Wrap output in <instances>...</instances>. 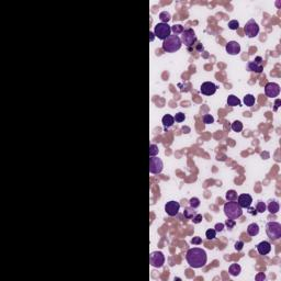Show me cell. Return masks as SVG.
I'll return each instance as SVG.
<instances>
[{"mask_svg":"<svg viewBox=\"0 0 281 281\" xmlns=\"http://www.w3.org/2000/svg\"><path fill=\"white\" fill-rule=\"evenodd\" d=\"M254 63H256V64H259V65H261V62H262V58L260 57V56H257L256 58H255V60H253Z\"/></svg>","mask_w":281,"mask_h":281,"instance_id":"obj_42","label":"cell"},{"mask_svg":"<svg viewBox=\"0 0 281 281\" xmlns=\"http://www.w3.org/2000/svg\"><path fill=\"white\" fill-rule=\"evenodd\" d=\"M201 243H202V240L199 236H196V237H193L191 240V244H193V245H200Z\"/></svg>","mask_w":281,"mask_h":281,"instance_id":"obj_37","label":"cell"},{"mask_svg":"<svg viewBox=\"0 0 281 281\" xmlns=\"http://www.w3.org/2000/svg\"><path fill=\"white\" fill-rule=\"evenodd\" d=\"M231 128H232V130L234 132H240L243 130V123L240 122V121H234L232 123Z\"/></svg>","mask_w":281,"mask_h":281,"instance_id":"obj_26","label":"cell"},{"mask_svg":"<svg viewBox=\"0 0 281 281\" xmlns=\"http://www.w3.org/2000/svg\"><path fill=\"white\" fill-rule=\"evenodd\" d=\"M266 233L271 240H278L281 237V225L278 222H268L266 225Z\"/></svg>","mask_w":281,"mask_h":281,"instance_id":"obj_4","label":"cell"},{"mask_svg":"<svg viewBox=\"0 0 281 281\" xmlns=\"http://www.w3.org/2000/svg\"><path fill=\"white\" fill-rule=\"evenodd\" d=\"M226 52L231 55H237L240 52V45L236 41H229L225 46Z\"/></svg>","mask_w":281,"mask_h":281,"instance_id":"obj_14","label":"cell"},{"mask_svg":"<svg viewBox=\"0 0 281 281\" xmlns=\"http://www.w3.org/2000/svg\"><path fill=\"white\" fill-rule=\"evenodd\" d=\"M216 89H218V87H216L213 82H210V81H207V82H203L201 85V87H200V91H201L202 95H212L215 93Z\"/></svg>","mask_w":281,"mask_h":281,"instance_id":"obj_12","label":"cell"},{"mask_svg":"<svg viewBox=\"0 0 281 281\" xmlns=\"http://www.w3.org/2000/svg\"><path fill=\"white\" fill-rule=\"evenodd\" d=\"M248 210H249V211H248L249 214H251V215H256L257 213H258V212L256 211V209H254V207H248Z\"/></svg>","mask_w":281,"mask_h":281,"instance_id":"obj_41","label":"cell"},{"mask_svg":"<svg viewBox=\"0 0 281 281\" xmlns=\"http://www.w3.org/2000/svg\"><path fill=\"white\" fill-rule=\"evenodd\" d=\"M183 27L181 24H175V25H172L171 27V31L174 32V34L175 35H178V34H181V33L183 32Z\"/></svg>","mask_w":281,"mask_h":281,"instance_id":"obj_27","label":"cell"},{"mask_svg":"<svg viewBox=\"0 0 281 281\" xmlns=\"http://www.w3.org/2000/svg\"><path fill=\"white\" fill-rule=\"evenodd\" d=\"M227 104H229V106H238L240 104V100L236 97V95H229V98H227Z\"/></svg>","mask_w":281,"mask_h":281,"instance_id":"obj_20","label":"cell"},{"mask_svg":"<svg viewBox=\"0 0 281 281\" xmlns=\"http://www.w3.org/2000/svg\"><path fill=\"white\" fill-rule=\"evenodd\" d=\"M181 38L178 35H169L163 42V49L167 53H174L181 47Z\"/></svg>","mask_w":281,"mask_h":281,"instance_id":"obj_3","label":"cell"},{"mask_svg":"<svg viewBox=\"0 0 281 281\" xmlns=\"http://www.w3.org/2000/svg\"><path fill=\"white\" fill-rule=\"evenodd\" d=\"M205 237H207V240H214V238L216 237V231L214 229H207V232H205Z\"/></svg>","mask_w":281,"mask_h":281,"instance_id":"obj_28","label":"cell"},{"mask_svg":"<svg viewBox=\"0 0 281 281\" xmlns=\"http://www.w3.org/2000/svg\"><path fill=\"white\" fill-rule=\"evenodd\" d=\"M174 119H175L176 122L178 123H181L185 121V119H186V115H185V113H182V112H178L177 114L174 117Z\"/></svg>","mask_w":281,"mask_h":281,"instance_id":"obj_33","label":"cell"},{"mask_svg":"<svg viewBox=\"0 0 281 281\" xmlns=\"http://www.w3.org/2000/svg\"><path fill=\"white\" fill-rule=\"evenodd\" d=\"M182 131H183V133H189L190 128H182Z\"/></svg>","mask_w":281,"mask_h":281,"instance_id":"obj_45","label":"cell"},{"mask_svg":"<svg viewBox=\"0 0 281 281\" xmlns=\"http://www.w3.org/2000/svg\"><path fill=\"white\" fill-rule=\"evenodd\" d=\"M279 203L277 201H270L269 202V204H268V211L271 213V214H276L277 212L279 211Z\"/></svg>","mask_w":281,"mask_h":281,"instance_id":"obj_21","label":"cell"},{"mask_svg":"<svg viewBox=\"0 0 281 281\" xmlns=\"http://www.w3.org/2000/svg\"><path fill=\"white\" fill-rule=\"evenodd\" d=\"M224 229V224L223 223H218L215 225V227H214V229H215L216 232H222Z\"/></svg>","mask_w":281,"mask_h":281,"instance_id":"obj_39","label":"cell"},{"mask_svg":"<svg viewBox=\"0 0 281 281\" xmlns=\"http://www.w3.org/2000/svg\"><path fill=\"white\" fill-rule=\"evenodd\" d=\"M247 233H248L249 236H256V235H258V233H259V226H258V224H256V223L249 224L248 227H247Z\"/></svg>","mask_w":281,"mask_h":281,"instance_id":"obj_18","label":"cell"},{"mask_svg":"<svg viewBox=\"0 0 281 281\" xmlns=\"http://www.w3.org/2000/svg\"><path fill=\"white\" fill-rule=\"evenodd\" d=\"M240 270H242V268H240V266L238 265V264H232V265L229 266V272L231 276H238L240 272Z\"/></svg>","mask_w":281,"mask_h":281,"instance_id":"obj_19","label":"cell"},{"mask_svg":"<svg viewBox=\"0 0 281 281\" xmlns=\"http://www.w3.org/2000/svg\"><path fill=\"white\" fill-rule=\"evenodd\" d=\"M265 93L269 98L278 97L279 93H280V86L276 82H268L265 86Z\"/></svg>","mask_w":281,"mask_h":281,"instance_id":"obj_10","label":"cell"},{"mask_svg":"<svg viewBox=\"0 0 281 281\" xmlns=\"http://www.w3.org/2000/svg\"><path fill=\"white\" fill-rule=\"evenodd\" d=\"M189 204H190L191 207L196 209V207H200V200L198 199V198H191V199L189 200Z\"/></svg>","mask_w":281,"mask_h":281,"instance_id":"obj_31","label":"cell"},{"mask_svg":"<svg viewBox=\"0 0 281 281\" xmlns=\"http://www.w3.org/2000/svg\"><path fill=\"white\" fill-rule=\"evenodd\" d=\"M255 101H256V99L253 95H246L244 97V103L247 106H253L255 104Z\"/></svg>","mask_w":281,"mask_h":281,"instance_id":"obj_23","label":"cell"},{"mask_svg":"<svg viewBox=\"0 0 281 281\" xmlns=\"http://www.w3.org/2000/svg\"><path fill=\"white\" fill-rule=\"evenodd\" d=\"M159 150H158V146L155 144H152L150 146V157H154V156H156L157 154H158Z\"/></svg>","mask_w":281,"mask_h":281,"instance_id":"obj_30","label":"cell"},{"mask_svg":"<svg viewBox=\"0 0 281 281\" xmlns=\"http://www.w3.org/2000/svg\"><path fill=\"white\" fill-rule=\"evenodd\" d=\"M225 225H226L229 229H233V227L236 225V222H235L234 220H232V218H229V220H226V222H225Z\"/></svg>","mask_w":281,"mask_h":281,"instance_id":"obj_35","label":"cell"},{"mask_svg":"<svg viewBox=\"0 0 281 281\" xmlns=\"http://www.w3.org/2000/svg\"><path fill=\"white\" fill-rule=\"evenodd\" d=\"M170 32H171V27L168 25V23H157L154 30V34L163 41L170 35Z\"/></svg>","mask_w":281,"mask_h":281,"instance_id":"obj_5","label":"cell"},{"mask_svg":"<svg viewBox=\"0 0 281 281\" xmlns=\"http://www.w3.org/2000/svg\"><path fill=\"white\" fill-rule=\"evenodd\" d=\"M224 213L229 218L232 220H236V218H240L243 214V209L238 205L236 201H227L224 204Z\"/></svg>","mask_w":281,"mask_h":281,"instance_id":"obj_2","label":"cell"},{"mask_svg":"<svg viewBox=\"0 0 281 281\" xmlns=\"http://www.w3.org/2000/svg\"><path fill=\"white\" fill-rule=\"evenodd\" d=\"M247 67H248V70L254 71V73H257V74H260V73H262V70H264L262 65L256 64V63H254V62H249Z\"/></svg>","mask_w":281,"mask_h":281,"instance_id":"obj_17","label":"cell"},{"mask_svg":"<svg viewBox=\"0 0 281 281\" xmlns=\"http://www.w3.org/2000/svg\"><path fill=\"white\" fill-rule=\"evenodd\" d=\"M150 264L155 268H160L165 264V256L161 251H154L150 255Z\"/></svg>","mask_w":281,"mask_h":281,"instance_id":"obj_8","label":"cell"},{"mask_svg":"<svg viewBox=\"0 0 281 281\" xmlns=\"http://www.w3.org/2000/svg\"><path fill=\"white\" fill-rule=\"evenodd\" d=\"M196 51H199V52H202V51H203V46H202V44H196Z\"/></svg>","mask_w":281,"mask_h":281,"instance_id":"obj_43","label":"cell"},{"mask_svg":"<svg viewBox=\"0 0 281 281\" xmlns=\"http://www.w3.org/2000/svg\"><path fill=\"white\" fill-rule=\"evenodd\" d=\"M181 42H182L185 45H186L188 49H190L191 46H193L194 44L196 43V33L192 29H186L183 30V32L181 33Z\"/></svg>","mask_w":281,"mask_h":281,"instance_id":"obj_6","label":"cell"},{"mask_svg":"<svg viewBox=\"0 0 281 281\" xmlns=\"http://www.w3.org/2000/svg\"><path fill=\"white\" fill-rule=\"evenodd\" d=\"M174 123H175V119H174L172 115H170V114L164 115V117H163V125H164L165 130L171 128V126L174 125Z\"/></svg>","mask_w":281,"mask_h":281,"instance_id":"obj_16","label":"cell"},{"mask_svg":"<svg viewBox=\"0 0 281 281\" xmlns=\"http://www.w3.org/2000/svg\"><path fill=\"white\" fill-rule=\"evenodd\" d=\"M271 250V245L269 242H266V240H264V242H260L258 245H257V251L259 253L260 255H268L269 253H270Z\"/></svg>","mask_w":281,"mask_h":281,"instance_id":"obj_15","label":"cell"},{"mask_svg":"<svg viewBox=\"0 0 281 281\" xmlns=\"http://www.w3.org/2000/svg\"><path fill=\"white\" fill-rule=\"evenodd\" d=\"M244 32L248 38H256L259 33V27L255 22V20H249L244 27Z\"/></svg>","mask_w":281,"mask_h":281,"instance_id":"obj_7","label":"cell"},{"mask_svg":"<svg viewBox=\"0 0 281 281\" xmlns=\"http://www.w3.org/2000/svg\"><path fill=\"white\" fill-rule=\"evenodd\" d=\"M265 279H266V276H265V273H264V272H259L256 276V280L257 281H264Z\"/></svg>","mask_w":281,"mask_h":281,"instance_id":"obj_40","label":"cell"},{"mask_svg":"<svg viewBox=\"0 0 281 281\" xmlns=\"http://www.w3.org/2000/svg\"><path fill=\"white\" fill-rule=\"evenodd\" d=\"M279 104H280V99H277L276 100V103H275V111H277L278 110V108H279Z\"/></svg>","mask_w":281,"mask_h":281,"instance_id":"obj_44","label":"cell"},{"mask_svg":"<svg viewBox=\"0 0 281 281\" xmlns=\"http://www.w3.org/2000/svg\"><path fill=\"white\" fill-rule=\"evenodd\" d=\"M237 196V192L235 190H229L225 194V198H226L227 201H236Z\"/></svg>","mask_w":281,"mask_h":281,"instance_id":"obj_24","label":"cell"},{"mask_svg":"<svg viewBox=\"0 0 281 281\" xmlns=\"http://www.w3.org/2000/svg\"><path fill=\"white\" fill-rule=\"evenodd\" d=\"M243 246H244L243 242H236V243H235L234 247H235V249H236L237 251H240L242 249H243Z\"/></svg>","mask_w":281,"mask_h":281,"instance_id":"obj_38","label":"cell"},{"mask_svg":"<svg viewBox=\"0 0 281 281\" xmlns=\"http://www.w3.org/2000/svg\"><path fill=\"white\" fill-rule=\"evenodd\" d=\"M163 161L160 158L158 157H150V174H154V175H157V174H160L161 170H163Z\"/></svg>","mask_w":281,"mask_h":281,"instance_id":"obj_9","label":"cell"},{"mask_svg":"<svg viewBox=\"0 0 281 281\" xmlns=\"http://www.w3.org/2000/svg\"><path fill=\"white\" fill-rule=\"evenodd\" d=\"M256 211L258 213H264L266 211V204L265 202L262 201H258L256 204Z\"/></svg>","mask_w":281,"mask_h":281,"instance_id":"obj_29","label":"cell"},{"mask_svg":"<svg viewBox=\"0 0 281 281\" xmlns=\"http://www.w3.org/2000/svg\"><path fill=\"white\" fill-rule=\"evenodd\" d=\"M150 41H153V40H154V35H155V34L150 32Z\"/></svg>","mask_w":281,"mask_h":281,"instance_id":"obj_46","label":"cell"},{"mask_svg":"<svg viewBox=\"0 0 281 281\" xmlns=\"http://www.w3.org/2000/svg\"><path fill=\"white\" fill-rule=\"evenodd\" d=\"M229 27L231 30H237L238 27H240V22L237 20H231L229 22Z\"/></svg>","mask_w":281,"mask_h":281,"instance_id":"obj_34","label":"cell"},{"mask_svg":"<svg viewBox=\"0 0 281 281\" xmlns=\"http://www.w3.org/2000/svg\"><path fill=\"white\" fill-rule=\"evenodd\" d=\"M186 260L191 268H194V269L202 268V267H204L205 264H207V253H205L204 249L199 248V247L191 248L187 251Z\"/></svg>","mask_w":281,"mask_h":281,"instance_id":"obj_1","label":"cell"},{"mask_svg":"<svg viewBox=\"0 0 281 281\" xmlns=\"http://www.w3.org/2000/svg\"><path fill=\"white\" fill-rule=\"evenodd\" d=\"M202 121H203L204 124H211V123L214 122V117L211 114H204L202 117Z\"/></svg>","mask_w":281,"mask_h":281,"instance_id":"obj_32","label":"cell"},{"mask_svg":"<svg viewBox=\"0 0 281 281\" xmlns=\"http://www.w3.org/2000/svg\"><path fill=\"white\" fill-rule=\"evenodd\" d=\"M251 202H253V198L247 193L240 194L237 196V203L242 209H248L250 207Z\"/></svg>","mask_w":281,"mask_h":281,"instance_id":"obj_13","label":"cell"},{"mask_svg":"<svg viewBox=\"0 0 281 281\" xmlns=\"http://www.w3.org/2000/svg\"><path fill=\"white\" fill-rule=\"evenodd\" d=\"M196 211H194L193 207H185V210H183V216L186 218H188V220H192V218H193L194 215H196Z\"/></svg>","mask_w":281,"mask_h":281,"instance_id":"obj_22","label":"cell"},{"mask_svg":"<svg viewBox=\"0 0 281 281\" xmlns=\"http://www.w3.org/2000/svg\"><path fill=\"white\" fill-rule=\"evenodd\" d=\"M159 19H160L161 23H168V21H170V19H171V16H170L169 12L163 11L159 13Z\"/></svg>","mask_w":281,"mask_h":281,"instance_id":"obj_25","label":"cell"},{"mask_svg":"<svg viewBox=\"0 0 281 281\" xmlns=\"http://www.w3.org/2000/svg\"><path fill=\"white\" fill-rule=\"evenodd\" d=\"M179 209H180V204L177 201H169L167 202L166 205H165V211L169 216L177 215L178 212H179Z\"/></svg>","mask_w":281,"mask_h":281,"instance_id":"obj_11","label":"cell"},{"mask_svg":"<svg viewBox=\"0 0 281 281\" xmlns=\"http://www.w3.org/2000/svg\"><path fill=\"white\" fill-rule=\"evenodd\" d=\"M202 218H202L201 214H196V215L192 218V222H193L194 224H199L200 222L202 221Z\"/></svg>","mask_w":281,"mask_h":281,"instance_id":"obj_36","label":"cell"}]
</instances>
